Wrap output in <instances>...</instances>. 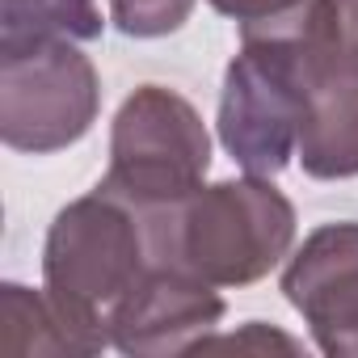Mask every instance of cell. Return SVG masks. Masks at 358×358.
I'll list each match as a JSON object with an SVG mask.
<instances>
[{
  "label": "cell",
  "instance_id": "obj_1",
  "mask_svg": "<svg viewBox=\"0 0 358 358\" xmlns=\"http://www.w3.org/2000/svg\"><path fill=\"white\" fill-rule=\"evenodd\" d=\"M156 266L148 215L110 190L68 203L43 245V291L76 358L114 345V320Z\"/></svg>",
  "mask_w": 358,
  "mask_h": 358
},
{
  "label": "cell",
  "instance_id": "obj_2",
  "mask_svg": "<svg viewBox=\"0 0 358 358\" xmlns=\"http://www.w3.org/2000/svg\"><path fill=\"white\" fill-rule=\"evenodd\" d=\"M295 245V207L270 177H241L194 190L160 215V257L211 287L266 278Z\"/></svg>",
  "mask_w": 358,
  "mask_h": 358
},
{
  "label": "cell",
  "instance_id": "obj_3",
  "mask_svg": "<svg viewBox=\"0 0 358 358\" xmlns=\"http://www.w3.org/2000/svg\"><path fill=\"white\" fill-rule=\"evenodd\" d=\"M324 9H320V17H324ZM312 26L287 30V34L241 38V55L224 72L220 143L253 177H278L299 148Z\"/></svg>",
  "mask_w": 358,
  "mask_h": 358
},
{
  "label": "cell",
  "instance_id": "obj_4",
  "mask_svg": "<svg viewBox=\"0 0 358 358\" xmlns=\"http://www.w3.org/2000/svg\"><path fill=\"white\" fill-rule=\"evenodd\" d=\"M211 169V135L199 110L164 85H139L114 114L101 190L139 211L182 207Z\"/></svg>",
  "mask_w": 358,
  "mask_h": 358
},
{
  "label": "cell",
  "instance_id": "obj_5",
  "mask_svg": "<svg viewBox=\"0 0 358 358\" xmlns=\"http://www.w3.org/2000/svg\"><path fill=\"white\" fill-rule=\"evenodd\" d=\"M101 85L72 43H43L0 59V139L13 152H59L89 135Z\"/></svg>",
  "mask_w": 358,
  "mask_h": 358
},
{
  "label": "cell",
  "instance_id": "obj_6",
  "mask_svg": "<svg viewBox=\"0 0 358 358\" xmlns=\"http://www.w3.org/2000/svg\"><path fill=\"white\" fill-rule=\"evenodd\" d=\"M282 295L329 358H358V224L316 228L291 253Z\"/></svg>",
  "mask_w": 358,
  "mask_h": 358
},
{
  "label": "cell",
  "instance_id": "obj_7",
  "mask_svg": "<svg viewBox=\"0 0 358 358\" xmlns=\"http://www.w3.org/2000/svg\"><path fill=\"white\" fill-rule=\"evenodd\" d=\"M329 9L308 34V101L295 148L303 173L316 182L358 177V68L337 51Z\"/></svg>",
  "mask_w": 358,
  "mask_h": 358
},
{
  "label": "cell",
  "instance_id": "obj_8",
  "mask_svg": "<svg viewBox=\"0 0 358 358\" xmlns=\"http://www.w3.org/2000/svg\"><path fill=\"white\" fill-rule=\"evenodd\" d=\"M224 320V299L211 282L182 266H152L114 320V350L131 358H169L207 345V333Z\"/></svg>",
  "mask_w": 358,
  "mask_h": 358
},
{
  "label": "cell",
  "instance_id": "obj_9",
  "mask_svg": "<svg viewBox=\"0 0 358 358\" xmlns=\"http://www.w3.org/2000/svg\"><path fill=\"white\" fill-rule=\"evenodd\" d=\"M101 34L93 0H0V59L43 43H89Z\"/></svg>",
  "mask_w": 358,
  "mask_h": 358
},
{
  "label": "cell",
  "instance_id": "obj_10",
  "mask_svg": "<svg viewBox=\"0 0 358 358\" xmlns=\"http://www.w3.org/2000/svg\"><path fill=\"white\" fill-rule=\"evenodd\" d=\"M0 350L5 354H76L47 291H30L22 282L0 287Z\"/></svg>",
  "mask_w": 358,
  "mask_h": 358
},
{
  "label": "cell",
  "instance_id": "obj_11",
  "mask_svg": "<svg viewBox=\"0 0 358 358\" xmlns=\"http://www.w3.org/2000/svg\"><path fill=\"white\" fill-rule=\"evenodd\" d=\"M329 0H211V9L232 17L241 26V38L249 34H287L303 30L320 17Z\"/></svg>",
  "mask_w": 358,
  "mask_h": 358
},
{
  "label": "cell",
  "instance_id": "obj_12",
  "mask_svg": "<svg viewBox=\"0 0 358 358\" xmlns=\"http://www.w3.org/2000/svg\"><path fill=\"white\" fill-rule=\"evenodd\" d=\"M194 13V0H110V17L127 38H164L182 30Z\"/></svg>",
  "mask_w": 358,
  "mask_h": 358
},
{
  "label": "cell",
  "instance_id": "obj_13",
  "mask_svg": "<svg viewBox=\"0 0 358 358\" xmlns=\"http://www.w3.org/2000/svg\"><path fill=\"white\" fill-rule=\"evenodd\" d=\"M329 30H333L337 51L358 68V0H333V9H329Z\"/></svg>",
  "mask_w": 358,
  "mask_h": 358
}]
</instances>
